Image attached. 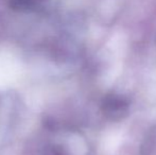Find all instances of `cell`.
<instances>
[{"mask_svg":"<svg viewBox=\"0 0 156 155\" xmlns=\"http://www.w3.org/2000/svg\"><path fill=\"white\" fill-rule=\"evenodd\" d=\"M43 0H10V4L17 11H29L36 8Z\"/></svg>","mask_w":156,"mask_h":155,"instance_id":"7a4b0ae2","label":"cell"},{"mask_svg":"<svg viewBox=\"0 0 156 155\" xmlns=\"http://www.w3.org/2000/svg\"><path fill=\"white\" fill-rule=\"evenodd\" d=\"M102 113L111 121H120L129 115V101L118 93H109L105 96L101 104Z\"/></svg>","mask_w":156,"mask_h":155,"instance_id":"6da1fadb","label":"cell"}]
</instances>
